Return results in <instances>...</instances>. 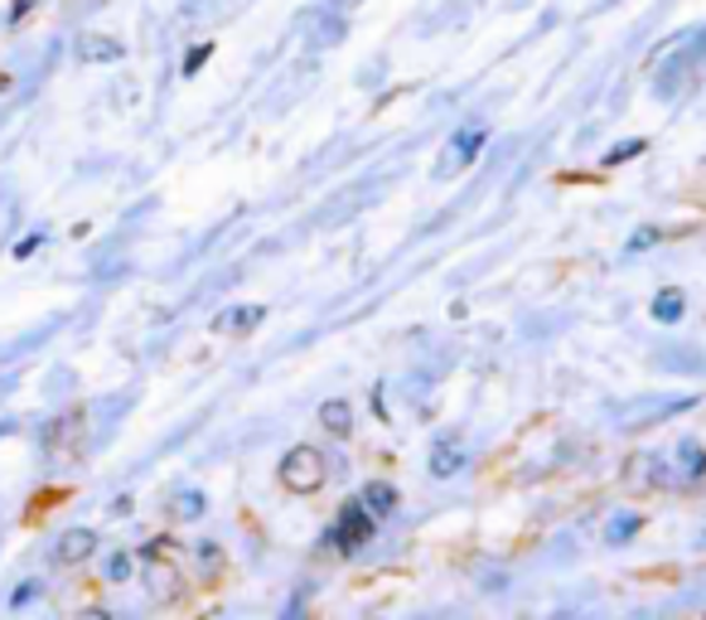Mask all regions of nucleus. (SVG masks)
<instances>
[{
	"instance_id": "f257e3e1",
	"label": "nucleus",
	"mask_w": 706,
	"mask_h": 620,
	"mask_svg": "<svg viewBox=\"0 0 706 620\" xmlns=\"http://www.w3.org/2000/svg\"><path fill=\"white\" fill-rule=\"evenodd\" d=\"M372 529H378V519L368 514L364 499H349V505L339 509V519H335V529H325L319 533V543L325 548H335V552H358L364 543H372Z\"/></svg>"
},
{
	"instance_id": "f03ea898",
	"label": "nucleus",
	"mask_w": 706,
	"mask_h": 620,
	"mask_svg": "<svg viewBox=\"0 0 706 620\" xmlns=\"http://www.w3.org/2000/svg\"><path fill=\"white\" fill-rule=\"evenodd\" d=\"M325 466H329L325 451H315V446H290V451L282 456V485L290 495H315L329 475Z\"/></svg>"
},
{
	"instance_id": "7ed1b4c3",
	"label": "nucleus",
	"mask_w": 706,
	"mask_h": 620,
	"mask_svg": "<svg viewBox=\"0 0 706 620\" xmlns=\"http://www.w3.org/2000/svg\"><path fill=\"white\" fill-rule=\"evenodd\" d=\"M141 562H145V587H151L160 601L180 597V582H184V577H180V567H175V543H170V538H155V543H145Z\"/></svg>"
},
{
	"instance_id": "20e7f679",
	"label": "nucleus",
	"mask_w": 706,
	"mask_h": 620,
	"mask_svg": "<svg viewBox=\"0 0 706 620\" xmlns=\"http://www.w3.org/2000/svg\"><path fill=\"white\" fill-rule=\"evenodd\" d=\"M484 141H489V126H484V122H464V126L456 131V136H450L446 161L436 165V175H456V170H464L479 151H484Z\"/></svg>"
},
{
	"instance_id": "39448f33",
	"label": "nucleus",
	"mask_w": 706,
	"mask_h": 620,
	"mask_svg": "<svg viewBox=\"0 0 706 620\" xmlns=\"http://www.w3.org/2000/svg\"><path fill=\"white\" fill-rule=\"evenodd\" d=\"M668 480H673V485H702V480H706V451H702L697 441H677L673 466H668Z\"/></svg>"
},
{
	"instance_id": "423d86ee",
	"label": "nucleus",
	"mask_w": 706,
	"mask_h": 620,
	"mask_svg": "<svg viewBox=\"0 0 706 620\" xmlns=\"http://www.w3.org/2000/svg\"><path fill=\"white\" fill-rule=\"evenodd\" d=\"M92 552H98V533H92V529H69V533H59V543H53V562H59V567H83Z\"/></svg>"
},
{
	"instance_id": "0eeeda50",
	"label": "nucleus",
	"mask_w": 706,
	"mask_h": 620,
	"mask_svg": "<svg viewBox=\"0 0 706 620\" xmlns=\"http://www.w3.org/2000/svg\"><path fill=\"white\" fill-rule=\"evenodd\" d=\"M464 470V446L460 437H441L431 446V475L436 480H450V475H460Z\"/></svg>"
},
{
	"instance_id": "6e6552de",
	"label": "nucleus",
	"mask_w": 706,
	"mask_h": 620,
	"mask_svg": "<svg viewBox=\"0 0 706 620\" xmlns=\"http://www.w3.org/2000/svg\"><path fill=\"white\" fill-rule=\"evenodd\" d=\"M262 321H266L262 306H233L213 321V329H218V335H247V329H257Z\"/></svg>"
},
{
	"instance_id": "1a4fd4ad",
	"label": "nucleus",
	"mask_w": 706,
	"mask_h": 620,
	"mask_svg": "<svg viewBox=\"0 0 706 620\" xmlns=\"http://www.w3.org/2000/svg\"><path fill=\"white\" fill-rule=\"evenodd\" d=\"M319 427H325L329 437H349V431H354V407L344 403V398L319 403Z\"/></svg>"
},
{
	"instance_id": "9d476101",
	"label": "nucleus",
	"mask_w": 706,
	"mask_h": 620,
	"mask_svg": "<svg viewBox=\"0 0 706 620\" xmlns=\"http://www.w3.org/2000/svg\"><path fill=\"white\" fill-rule=\"evenodd\" d=\"M116 59H122V44H116V39H106V34L78 39V63H116Z\"/></svg>"
},
{
	"instance_id": "9b49d317",
	"label": "nucleus",
	"mask_w": 706,
	"mask_h": 620,
	"mask_svg": "<svg viewBox=\"0 0 706 620\" xmlns=\"http://www.w3.org/2000/svg\"><path fill=\"white\" fill-rule=\"evenodd\" d=\"M358 499L368 505L372 519H388V514L397 509V490H392L388 480H368V485H364V495H358Z\"/></svg>"
},
{
	"instance_id": "f8f14e48",
	"label": "nucleus",
	"mask_w": 706,
	"mask_h": 620,
	"mask_svg": "<svg viewBox=\"0 0 706 620\" xmlns=\"http://www.w3.org/2000/svg\"><path fill=\"white\" fill-rule=\"evenodd\" d=\"M683 311H687V296L677 292V286H663V292L654 296V321L673 325V321H683Z\"/></svg>"
},
{
	"instance_id": "ddd939ff",
	"label": "nucleus",
	"mask_w": 706,
	"mask_h": 620,
	"mask_svg": "<svg viewBox=\"0 0 706 620\" xmlns=\"http://www.w3.org/2000/svg\"><path fill=\"white\" fill-rule=\"evenodd\" d=\"M634 533H638V514H634V509L615 514V519H610V529H605L610 543H624V538H634Z\"/></svg>"
},
{
	"instance_id": "4468645a",
	"label": "nucleus",
	"mask_w": 706,
	"mask_h": 620,
	"mask_svg": "<svg viewBox=\"0 0 706 620\" xmlns=\"http://www.w3.org/2000/svg\"><path fill=\"white\" fill-rule=\"evenodd\" d=\"M131 572H136V558H131V552H112V558H106V582H126Z\"/></svg>"
},
{
	"instance_id": "2eb2a0df",
	"label": "nucleus",
	"mask_w": 706,
	"mask_h": 620,
	"mask_svg": "<svg viewBox=\"0 0 706 620\" xmlns=\"http://www.w3.org/2000/svg\"><path fill=\"white\" fill-rule=\"evenodd\" d=\"M648 151V141H620V146H610V155H605V165H624V161H634V155H644Z\"/></svg>"
},
{
	"instance_id": "dca6fc26",
	"label": "nucleus",
	"mask_w": 706,
	"mask_h": 620,
	"mask_svg": "<svg viewBox=\"0 0 706 620\" xmlns=\"http://www.w3.org/2000/svg\"><path fill=\"white\" fill-rule=\"evenodd\" d=\"M198 514H204V495L198 490L175 495V519H198Z\"/></svg>"
},
{
	"instance_id": "f3484780",
	"label": "nucleus",
	"mask_w": 706,
	"mask_h": 620,
	"mask_svg": "<svg viewBox=\"0 0 706 620\" xmlns=\"http://www.w3.org/2000/svg\"><path fill=\"white\" fill-rule=\"evenodd\" d=\"M213 59V44H208V39H204V44H194L190 49V54H184V78H194L198 69H204V63Z\"/></svg>"
},
{
	"instance_id": "a211bd4d",
	"label": "nucleus",
	"mask_w": 706,
	"mask_h": 620,
	"mask_svg": "<svg viewBox=\"0 0 706 620\" xmlns=\"http://www.w3.org/2000/svg\"><path fill=\"white\" fill-rule=\"evenodd\" d=\"M658 237H663L658 228H644V233H638V237H634V243H630V253H644V247H654V243H658Z\"/></svg>"
},
{
	"instance_id": "6ab92c4d",
	"label": "nucleus",
	"mask_w": 706,
	"mask_h": 620,
	"mask_svg": "<svg viewBox=\"0 0 706 620\" xmlns=\"http://www.w3.org/2000/svg\"><path fill=\"white\" fill-rule=\"evenodd\" d=\"M198 562H204V572H218V548H213V543H204V548H198Z\"/></svg>"
},
{
	"instance_id": "aec40b11",
	"label": "nucleus",
	"mask_w": 706,
	"mask_h": 620,
	"mask_svg": "<svg viewBox=\"0 0 706 620\" xmlns=\"http://www.w3.org/2000/svg\"><path fill=\"white\" fill-rule=\"evenodd\" d=\"M39 597V582H30V587H20L16 597H10V606H24V601H34Z\"/></svg>"
},
{
	"instance_id": "412c9836",
	"label": "nucleus",
	"mask_w": 706,
	"mask_h": 620,
	"mask_svg": "<svg viewBox=\"0 0 706 620\" xmlns=\"http://www.w3.org/2000/svg\"><path fill=\"white\" fill-rule=\"evenodd\" d=\"M39 243H44V237H39V233H34V237H24V243L16 247V257H30V253H34V247H39Z\"/></svg>"
},
{
	"instance_id": "4be33fe9",
	"label": "nucleus",
	"mask_w": 706,
	"mask_h": 620,
	"mask_svg": "<svg viewBox=\"0 0 706 620\" xmlns=\"http://www.w3.org/2000/svg\"><path fill=\"white\" fill-rule=\"evenodd\" d=\"M34 0H16V6H10V20H24V10H30Z\"/></svg>"
},
{
	"instance_id": "5701e85b",
	"label": "nucleus",
	"mask_w": 706,
	"mask_h": 620,
	"mask_svg": "<svg viewBox=\"0 0 706 620\" xmlns=\"http://www.w3.org/2000/svg\"><path fill=\"white\" fill-rule=\"evenodd\" d=\"M702 548H706V533H702Z\"/></svg>"
}]
</instances>
